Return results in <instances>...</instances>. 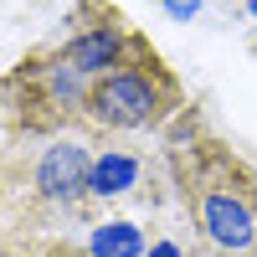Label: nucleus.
Masks as SVG:
<instances>
[{
	"instance_id": "obj_1",
	"label": "nucleus",
	"mask_w": 257,
	"mask_h": 257,
	"mask_svg": "<svg viewBox=\"0 0 257 257\" xmlns=\"http://www.w3.org/2000/svg\"><path fill=\"white\" fill-rule=\"evenodd\" d=\"M180 190L201 237L226 257H257V175L221 144L180 149Z\"/></svg>"
},
{
	"instance_id": "obj_2",
	"label": "nucleus",
	"mask_w": 257,
	"mask_h": 257,
	"mask_svg": "<svg viewBox=\"0 0 257 257\" xmlns=\"http://www.w3.org/2000/svg\"><path fill=\"white\" fill-rule=\"evenodd\" d=\"M180 108V82L170 77V67L155 57L144 36H128L123 57L88 88V113L98 128H155Z\"/></svg>"
},
{
	"instance_id": "obj_3",
	"label": "nucleus",
	"mask_w": 257,
	"mask_h": 257,
	"mask_svg": "<svg viewBox=\"0 0 257 257\" xmlns=\"http://www.w3.org/2000/svg\"><path fill=\"white\" fill-rule=\"evenodd\" d=\"M88 175H93L88 149L77 139H57L36 160V196L52 201V206H72L77 196H88Z\"/></svg>"
},
{
	"instance_id": "obj_4",
	"label": "nucleus",
	"mask_w": 257,
	"mask_h": 257,
	"mask_svg": "<svg viewBox=\"0 0 257 257\" xmlns=\"http://www.w3.org/2000/svg\"><path fill=\"white\" fill-rule=\"evenodd\" d=\"M144 165L134 155H123V149H103L93 160V175H88V196H128V190L139 185Z\"/></svg>"
},
{
	"instance_id": "obj_5",
	"label": "nucleus",
	"mask_w": 257,
	"mask_h": 257,
	"mask_svg": "<svg viewBox=\"0 0 257 257\" xmlns=\"http://www.w3.org/2000/svg\"><path fill=\"white\" fill-rule=\"evenodd\" d=\"M93 257H144V237H139L128 221L98 226V231H93Z\"/></svg>"
},
{
	"instance_id": "obj_6",
	"label": "nucleus",
	"mask_w": 257,
	"mask_h": 257,
	"mask_svg": "<svg viewBox=\"0 0 257 257\" xmlns=\"http://www.w3.org/2000/svg\"><path fill=\"white\" fill-rule=\"evenodd\" d=\"M144 257H185V252H180V242H170V237H160V242L149 247Z\"/></svg>"
},
{
	"instance_id": "obj_7",
	"label": "nucleus",
	"mask_w": 257,
	"mask_h": 257,
	"mask_svg": "<svg viewBox=\"0 0 257 257\" xmlns=\"http://www.w3.org/2000/svg\"><path fill=\"white\" fill-rule=\"evenodd\" d=\"M170 16H196V0H165Z\"/></svg>"
},
{
	"instance_id": "obj_8",
	"label": "nucleus",
	"mask_w": 257,
	"mask_h": 257,
	"mask_svg": "<svg viewBox=\"0 0 257 257\" xmlns=\"http://www.w3.org/2000/svg\"><path fill=\"white\" fill-rule=\"evenodd\" d=\"M252 11H257V0H252Z\"/></svg>"
}]
</instances>
